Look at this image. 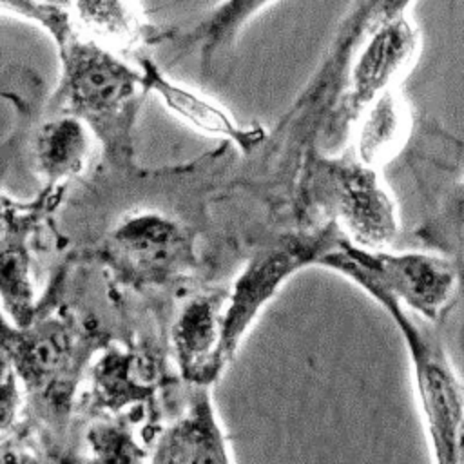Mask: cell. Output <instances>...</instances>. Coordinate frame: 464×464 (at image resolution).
<instances>
[{
  "label": "cell",
  "mask_w": 464,
  "mask_h": 464,
  "mask_svg": "<svg viewBox=\"0 0 464 464\" xmlns=\"http://www.w3.org/2000/svg\"><path fill=\"white\" fill-rule=\"evenodd\" d=\"M2 9L36 24L54 42L60 72L51 105L82 118L114 158H127L145 92L140 67L83 34L65 7L2 0Z\"/></svg>",
  "instance_id": "6da1fadb"
},
{
  "label": "cell",
  "mask_w": 464,
  "mask_h": 464,
  "mask_svg": "<svg viewBox=\"0 0 464 464\" xmlns=\"http://www.w3.org/2000/svg\"><path fill=\"white\" fill-rule=\"evenodd\" d=\"M4 362L14 372L36 415L63 431L74 393L92 355L107 346L105 335L67 310L38 315L27 326L4 319Z\"/></svg>",
  "instance_id": "7a4b0ae2"
},
{
  "label": "cell",
  "mask_w": 464,
  "mask_h": 464,
  "mask_svg": "<svg viewBox=\"0 0 464 464\" xmlns=\"http://www.w3.org/2000/svg\"><path fill=\"white\" fill-rule=\"evenodd\" d=\"M317 266L341 274L366 295L384 292L430 323L444 315L460 283L457 263L442 252L362 248L346 236Z\"/></svg>",
  "instance_id": "3957f363"
},
{
  "label": "cell",
  "mask_w": 464,
  "mask_h": 464,
  "mask_svg": "<svg viewBox=\"0 0 464 464\" xmlns=\"http://www.w3.org/2000/svg\"><path fill=\"white\" fill-rule=\"evenodd\" d=\"M395 323L406 344L413 386L433 464H451L464 419V386L433 334L413 314L384 292L368 294Z\"/></svg>",
  "instance_id": "277c9868"
},
{
  "label": "cell",
  "mask_w": 464,
  "mask_h": 464,
  "mask_svg": "<svg viewBox=\"0 0 464 464\" xmlns=\"http://www.w3.org/2000/svg\"><path fill=\"white\" fill-rule=\"evenodd\" d=\"M312 174L315 203L330 214L350 243L393 248L401 236V216L381 169L346 150L341 156H319Z\"/></svg>",
  "instance_id": "5b68a950"
},
{
  "label": "cell",
  "mask_w": 464,
  "mask_h": 464,
  "mask_svg": "<svg viewBox=\"0 0 464 464\" xmlns=\"http://www.w3.org/2000/svg\"><path fill=\"white\" fill-rule=\"evenodd\" d=\"M422 51V33L411 13L375 25L353 53L341 92L326 120L324 140L339 145L350 140L362 111L384 92L401 87Z\"/></svg>",
  "instance_id": "8992f818"
},
{
  "label": "cell",
  "mask_w": 464,
  "mask_h": 464,
  "mask_svg": "<svg viewBox=\"0 0 464 464\" xmlns=\"http://www.w3.org/2000/svg\"><path fill=\"white\" fill-rule=\"evenodd\" d=\"M343 237V230L330 221L310 232L283 236L250 257L234 279L225 301L221 353L227 366L261 310L285 281L303 268L319 265L323 256L334 250Z\"/></svg>",
  "instance_id": "52a82bcc"
},
{
  "label": "cell",
  "mask_w": 464,
  "mask_h": 464,
  "mask_svg": "<svg viewBox=\"0 0 464 464\" xmlns=\"http://www.w3.org/2000/svg\"><path fill=\"white\" fill-rule=\"evenodd\" d=\"M103 257L116 279L134 290L174 285L196 263L188 230L160 212L121 219L105 241Z\"/></svg>",
  "instance_id": "ba28073f"
},
{
  "label": "cell",
  "mask_w": 464,
  "mask_h": 464,
  "mask_svg": "<svg viewBox=\"0 0 464 464\" xmlns=\"http://www.w3.org/2000/svg\"><path fill=\"white\" fill-rule=\"evenodd\" d=\"M408 147L411 167L433 199L419 236L437 252L448 250L464 237V138L428 118L417 123Z\"/></svg>",
  "instance_id": "9c48e42d"
},
{
  "label": "cell",
  "mask_w": 464,
  "mask_h": 464,
  "mask_svg": "<svg viewBox=\"0 0 464 464\" xmlns=\"http://www.w3.org/2000/svg\"><path fill=\"white\" fill-rule=\"evenodd\" d=\"M63 187H45V192L31 203H2V304L5 319L14 326H27L38 314L34 288L31 281L29 239L38 221L53 210L58 190Z\"/></svg>",
  "instance_id": "30bf717a"
},
{
  "label": "cell",
  "mask_w": 464,
  "mask_h": 464,
  "mask_svg": "<svg viewBox=\"0 0 464 464\" xmlns=\"http://www.w3.org/2000/svg\"><path fill=\"white\" fill-rule=\"evenodd\" d=\"M136 65L141 71L145 92L154 94L176 120L192 130L232 143L243 152H252L263 143L266 136L263 127L239 123L221 103L205 92L170 78L150 56H138Z\"/></svg>",
  "instance_id": "8fae6325"
},
{
  "label": "cell",
  "mask_w": 464,
  "mask_h": 464,
  "mask_svg": "<svg viewBox=\"0 0 464 464\" xmlns=\"http://www.w3.org/2000/svg\"><path fill=\"white\" fill-rule=\"evenodd\" d=\"M227 294H199L179 310L172 326L178 370L192 386H210L227 368L221 353Z\"/></svg>",
  "instance_id": "7c38bea8"
},
{
  "label": "cell",
  "mask_w": 464,
  "mask_h": 464,
  "mask_svg": "<svg viewBox=\"0 0 464 464\" xmlns=\"http://www.w3.org/2000/svg\"><path fill=\"white\" fill-rule=\"evenodd\" d=\"M150 464H234L210 386H194L185 411L160 435Z\"/></svg>",
  "instance_id": "4fadbf2b"
},
{
  "label": "cell",
  "mask_w": 464,
  "mask_h": 464,
  "mask_svg": "<svg viewBox=\"0 0 464 464\" xmlns=\"http://www.w3.org/2000/svg\"><path fill=\"white\" fill-rule=\"evenodd\" d=\"M158 381L160 370L149 353L107 344L92 366L91 404L96 411L109 415L145 406Z\"/></svg>",
  "instance_id": "5bb4252c"
},
{
  "label": "cell",
  "mask_w": 464,
  "mask_h": 464,
  "mask_svg": "<svg viewBox=\"0 0 464 464\" xmlns=\"http://www.w3.org/2000/svg\"><path fill=\"white\" fill-rule=\"evenodd\" d=\"M415 129L411 103L402 87H395L370 103L357 118L348 150L362 163L382 169L411 143Z\"/></svg>",
  "instance_id": "9a60e30c"
},
{
  "label": "cell",
  "mask_w": 464,
  "mask_h": 464,
  "mask_svg": "<svg viewBox=\"0 0 464 464\" xmlns=\"http://www.w3.org/2000/svg\"><path fill=\"white\" fill-rule=\"evenodd\" d=\"M92 129L78 116L60 112L45 120L33 140V161L45 187H63L80 176L92 154Z\"/></svg>",
  "instance_id": "2e32d148"
},
{
  "label": "cell",
  "mask_w": 464,
  "mask_h": 464,
  "mask_svg": "<svg viewBox=\"0 0 464 464\" xmlns=\"http://www.w3.org/2000/svg\"><path fill=\"white\" fill-rule=\"evenodd\" d=\"M69 11L83 34L116 53H134L156 34L141 0H72Z\"/></svg>",
  "instance_id": "e0dca14e"
},
{
  "label": "cell",
  "mask_w": 464,
  "mask_h": 464,
  "mask_svg": "<svg viewBox=\"0 0 464 464\" xmlns=\"http://www.w3.org/2000/svg\"><path fill=\"white\" fill-rule=\"evenodd\" d=\"M276 0H219L188 31L178 34L176 44L199 58V67L207 74L216 60L227 53L243 29Z\"/></svg>",
  "instance_id": "ac0fdd59"
},
{
  "label": "cell",
  "mask_w": 464,
  "mask_h": 464,
  "mask_svg": "<svg viewBox=\"0 0 464 464\" xmlns=\"http://www.w3.org/2000/svg\"><path fill=\"white\" fill-rule=\"evenodd\" d=\"M143 413H147L145 406L91 424L85 433V453L74 464H143L147 459L145 439L134 433Z\"/></svg>",
  "instance_id": "d6986e66"
},
{
  "label": "cell",
  "mask_w": 464,
  "mask_h": 464,
  "mask_svg": "<svg viewBox=\"0 0 464 464\" xmlns=\"http://www.w3.org/2000/svg\"><path fill=\"white\" fill-rule=\"evenodd\" d=\"M413 4L415 0H353L337 34L334 36L332 51L328 58H324V63L335 71H343L346 63H350L362 38L375 25L397 14L411 13Z\"/></svg>",
  "instance_id": "ffe728a7"
},
{
  "label": "cell",
  "mask_w": 464,
  "mask_h": 464,
  "mask_svg": "<svg viewBox=\"0 0 464 464\" xmlns=\"http://www.w3.org/2000/svg\"><path fill=\"white\" fill-rule=\"evenodd\" d=\"M2 464H40V460L11 435H2Z\"/></svg>",
  "instance_id": "44dd1931"
},
{
  "label": "cell",
  "mask_w": 464,
  "mask_h": 464,
  "mask_svg": "<svg viewBox=\"0 0 464 464\" xmlns=\"http://www.w3.org/2000/svg\"><path fill=\"white\" fill-rule=\"evenodd\" d=\"M451 464H464V419H462V424H460V430H459L455 455H453V462Z\"/></svg>",
  "instance_id": "7402d4cb"
},
{
  "label": "cell",
  "mask_w": 464,
  "mask_h": 464,
  "mask_svg": "<svg viewBox=\"0 0 464 464\" xmlns=\"http://www.w3.org/2000/svg\"><path fill=\"white\" fill-rule=\"evenodd\" d=\"M34 2H40V4H47V5H56V7H65V9H69L72 0H34Z\"/></svg>",
  "instance_id": "603a6c76"
}]
</instances>
